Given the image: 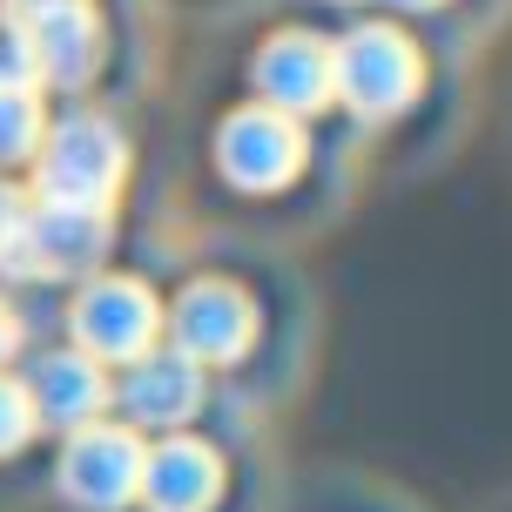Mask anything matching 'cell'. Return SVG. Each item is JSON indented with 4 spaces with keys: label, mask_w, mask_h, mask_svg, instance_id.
<instances>
[{
    "label": "cell",
    "mask_w": 512,
    "mask_h": 512,
    "mask_svg": "<svg viewBox=\"0 0 512 512\" xmlns=\"http://www.w3.org/2000/svg\"><path fill=\"white\" fill-rule=\"evenodd\" d=\"M418 88H425V54L405 27L371 21L331 48V102L358 108L364 122H391L398 108L418 102Z\"/></svg>",
    "instance_id": "obj_1"
},
{
    "label": "cell",
    "mask_w": 512,
    "mask_h": 512,
    "mask_svg": "<svg viewBox=\"0 0 512 512\" xmlns=\"http://www.w3.org/2000/svg\"><path fill=\"white\" fill-rule=\"evenodd\" d=\"M41 196L48 203H88L108 209V196L122 189L128 176V142L122 128L102 122V115H68L41 135Z\"/></svg>",
    "instance_id": "obj_2"
},
{
    "label": "cell",
    "mask_w": 512,
    "mask_h": 512,
    "mask_svg": "<svg viewBox=\"0 0 512 512\" xmlns=\"http://www.w3.org/2000/svg\"><path fill=\"white\" fill-rule=\"evenodd\" d=\"M102 250H108V209L34 196V203H21V223L7 236L0 263L21 277H81L102 263Z\"/></svg>",
    "instance_id": "obj_3"
},
{
    "label": "cell",
    "mask_w": 512,
    "mask_h": 512,
    "mask_svg": "<svg viewBox=\"0 0 512 512\" xmlns=\"http://www.w3.org/2000/svg\"><path fill=\"white\" fill-rule=\"evenodd\" d=\"M75 324V351L95 364H135L155 351V331H162V304H155L149 283L135 277H95L68 310Z\"/></svg>",
    "instance_id": "obj_4"
},
{
    "label": "cell",
    "mask_w": 512,
    "mask_h": 512,
    "mask_svg": "<svg viewBox=\"0 0 512 512\" xmlns=\"http://www.w3.org/2000/svg\"><path fill=\"white\" fill-rule=\"evenodd\" d=\"M304 128L290 122V115H277V108H236L230 122H223V135H216V169H223V182H236V189H250V196H270V189H283V182H297V169H304Z\"/></svg>",
    "instance_id": "obj_5"
},
{
    "label": "cell",
    "mask_w": 512,
    "mask_h": 512,
    "mask_svg": "<svg viewBox=\"0 0 512 512\" xmlns=\"http://www.w3.org/2000/svg\"><path fill=\"white\" fill-rule=\"evenodd\" d=\"M169 337H176L182 358L203 364V371L209 364H236L256 344L250 290H236V283H223V277H196L176 304H169Z\"/></svg>",
    "instance_id": "obj_6"
},
{
    "label": "cell",
    "mask_w": 512,
    "mask_h": 512,
    "mask_svg": "<svg viewBox=\"0 0 512 512\" xmlns=\"http://www.w3.org/2000/svg\"><path fill=\"white\" fill-rule=\"evenodd\" d=\"M142 438L128 432V425H81L68 438V452H61V492L75 499L81 512H122L142 486Z\"/></svg>",
    "instance_id": "obj_7"
},
{
    "label": "cell",
    "mask_w": 512,
    "mask_h": 512,
    "mask_svg": "<svg viewBox=\"0 0 512 512\" xmlns=\"http://www.w3.org/2000/svg\"><path fill=\"white\" fill-rule=\"evenodd\" d=\"M250 81H256V95H263V108L304 122L317 108H331V41H317L310 27H277L256 48Z\"/></svg>",
    "instance_id": "obj_8"
},
{
    "label": "cell",
    "mask_w": 512,
    "mask_h": 512,
    "mask_svg": "<svg viewBox=\"0 0 512 512\" xmlns=\"http://www.w3.org/2000/svg\"><path fill=\"white\" fill-rule=\"evenodd\" d=\"M216 492H223V459H216V445L169 432L155 452H142V486H135V499H142L149 512H209Z\"/></svg>",
    "instance_id": "obj_9"
},
{
    "label": "cell",
    "mask_w": 512,
    "mask_h": 512,
    "mask_svg": "<svg viewBox=\"0 0 512 512\" xmlns=\"http://www.w3.org/2000/svg\"><path fill=\"white\" fill-rule=\"evenodd\" d=\"M203 405V364H189L182 351H149V358L128 364L122 378V411L128 425H149V432H182Z\"/></svg>",
    "instance_id": "obj_10"
},
{
    "label": "cell",
    "mask_w": 512,
    "mask_h": 512,
    "mask_svg": "<svg viewBox=\"0 0 512 512\" xmlns=\"http://www.w3.org/2000/svg\"><path fill=\"white\" fill-rule=\"evenodd\" d=\"M27 41H34V81H54V88H81V81L102 68V21L95 7L75 0V7H54L41 21H21Z\"/></svg>",
    "instance_id": "obj_11"
},
{
    "label": "cell",
    "mask_w": 512,
    "mask_h": 512,
    "mask_svg": "<svg viewBox=\"0 0 512 512\" xmlns=\"http://www.w3.org/2000/svg\"><path fill=\"white\" fill-rule=\"evenodd\" d=\"M27 398H34V418H48V425H95L108 405V378L95 358H81V351H48V358L34 364V378H27Z\"/></svg>",
    "instance_id": "obj_12"
},
{
    "label": "cell",
    "mask_w": 512,
    "mask_h": 512,
    "mask_svg": "<svg viewBox=\"0 0 512 512\" xmlns=\"http://www.w3.org/2000/svg\"><path fill=\"white\" fill-rule=\"evenodd\" d=\"M48 135V102L34 81H0V169H14L41 149Z\"/></svg>",
    "instance_id": "obj_13"
},
{
    "label": "cell",
    "mask_w": 512,
    "mask_h": 512,
    "mask_svg": "<svg viewBox=\"0 0 512 512\" xmlns=\"http://www.w3.org/2000/svg\"><path fill=\"white\" fill-rule=\"evenodd\" d=\"M34 425H41V418H34V398H27V384L0 371V459H14L27 438H34Z\"/></svg>",
    "instance_id": "obj_14"
},
{
    "label": "cell",
    "mask_w": 512,
    "mask_h": 512,
    "mask_svg": "<svg viewBox=\"0 0 512 512\" xmlns=\"http://www.w3.org/2000/svg\"><path fill=\"white\" fill-rule=\"evenodd\" d=\"M14 7V21H41V14H54V7H75V0H7Z\"/></svg>",
    "instance_id": "obj_15"
},
{
    "label": "cell",
    "mask_w": 512,
    "mask_h": 512,
    "mask_svg": "<svg viewBox=\"0 0 512 512\" xmlns=\"http://www.w3.org/2000/svg\"><path fill=\"white\" fill-rule=\"evenodd\" d=\"M14 223H21V196H14V189H0V250H7Z\"/></svg>",
    "instance_id": "obj_16"
},
{
    "label": "cell",
    "mask_w": 512,
    "mask_h": 512,
    "mask_svg": "<svg viewBox=\"0 0 512 512\" xmlns=\"http://www.w3.org/2000/svg\"><path fill=\"white\" fill-rule=\"evenodd\" d=\"M14 344H21V317H14V310L0 304V364L14 358Z\"/></svg>",
    "instance_id": "obj_17"
},
{
    "label": "cell",
    "mask_w": 512,
    "mask_h": 512,
    "mask_svg": "<svg viewBox=\"0 0 512 512\" xmlns=\"http://www.w3.org/2000/svg\"><path fill=\"white\" fill-rule=\"evenodd\" d=\"M398 7H411V14H418V7H438V0H398Z\"/></svg>",
    "instance_id": "obj_18"
}]
</instances>
